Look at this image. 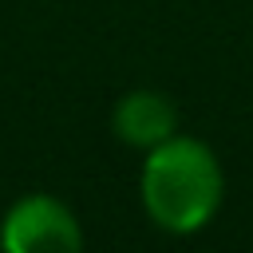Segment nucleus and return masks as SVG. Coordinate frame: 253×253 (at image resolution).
Here are the masks:
<instances>
[{"label":"nucleus","mask_w":253,"mask_h":253,"mask_svg":"<svg viewBox=\"0 0 253 253\" xmlns=\"http://www.w3.org/2000/svg\"><path fill=\"white\" fill-rule=\"evenodd\" d=\"M142 206L166 233H198L221 206V166L198 138L170 134L142 162Z\"/></svg>","instance_id":"f257e3e1"},{"label":"nucleus","mask_w":253,"mask_h":253,"mask_svg":"<svg viewBox=\"0 0 253 253\" xmlns=\"http://www.w3.org/2000/svg\"><path fill=\"white\" fill-rule=\"evenodd\" d=\"M0 245L8 253H75L83 245V229L59 198L28 194L4 213Z\"/></svg>","instance_id":"f03ea898"},{"label":"nucleus","mask_w":253,"mask_h":253,"mask_svg":"<svg viewBox=\"0 0 253 253\" xmlns=\"http://www.w3.org/2000/svg\"><path fill=\"white\" fill-rule=\"evenodd\" d=\"M111 126L115 134L126 142V146H138V150H150L158 142H166L174 130H178V111L166 95L158 91H130L115 103V115H111Z\"/></svg>","instance_id":"7ed1b4c3"}]
</instances>
